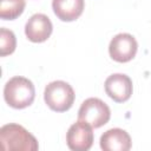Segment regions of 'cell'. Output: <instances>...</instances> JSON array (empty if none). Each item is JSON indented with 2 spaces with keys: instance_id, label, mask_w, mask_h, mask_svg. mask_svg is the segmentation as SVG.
Returning <instances> with one entry per match:
<instances>
[{
  "instance_id": "1",
  "label": "cell",
  "mask_w": 151,
  "mask_h": 151,
  "mask_svg": "<svg viewBox=\"0 0 151 151\" xmlns=\"http://www.w3.org/2000/svg\"><path fill=\"white\" fill-rule=\"evenodd\" d=\"M0 142L5 151H37L38 140L24 126L9 123L0 129Z\"/></svg>"
},
{
  "instance_id": "2",
  "label": "cell",
  "mask_w": 151,
  "mask_h": 151,
  "mask_svg": "<svg viewBox=\"0 0 151 151\" xmlns=\"http://www.w3.org/2000/svg\"><path fill=\"white\" fill-rule=\"evenodd\" d=\"M5 101L13 109L21 110L32 105L35 98V88L33 83L20 76L11 78L4 87Z\"/></svg>"
},
{
  "instance_id": "3",
  "label": "cell",
  "mask_w": 151,
  "mask_h": 151,
  "mask_svg": "<svg viewBox=\"0 0 151 151\" xmlns=\"http://www.w3.org/2000/svg\"><path fill=\"white\" fill-rule=\"evenodd\" d=\"M74 91L72 86L63 80H55L46 85L44 91V100L46 105L55 112L68 111L74 103Z\"/></svg>"
},
{
  "instance_id": "4",
  "label": "cell",
  "mask_w": 151,
  "mask_h": 151,
  "mask_svg": "<svg viewBox=\"0 0 151 151\" xmlns=\"http://www.w3.org/2000/svg\"><path fill=\"white\" fill-rule=\"evenodd\" d=\"M111 118V110L106 103L99 98H87L80 105L78 120L90 124L93 129L101 127Z\"/></svg>"
},
{
  "instance_id": "5",
  "label": "cell",
  "mask_w": 151,
  "mask_h": 151,
  "mask_svg": "<svg viewBox=\"0 0 151 151\" xmlns=\"http://www.w3.org/2000/svg\"><path fill=\"white\" fill-rule=\"evenodd\" d=\"M138 50L137 40L129 33H119L114 35L109 45L110 57L118 63H127L132 60Z\"/></svg>"
},
{
  "instance_id": "6",
  "label": "cell",
  "mask_w": 151,
  "mask_h": 151,
  "mask_svg": "<svg viewBox=\"0 0 151 151\" xmlns=\"http://www.w3.org/2000/svg\"><path fill=\"white\" fill-rule=\"evenodd\" d=\"M92 126L83 120L72 124L66 133L67 146L73 151H87L93 144Z\"/></svg>"
},
{
  "instance_id": "7",
  "label": "cell",
  "mask_w": 151,
  "mask_h": 151,
  "mask_svg": "<svg viewBox=\"0 0 151 151\" xmlns=\"http://www.w3.org/2000/svg\"><path fill=\"white\" fill-rule=\"evenodd\" d=\"M106 94L116 103H125L132 94V80L124 73H114L106 78L105 84Z\"/></svg>"
},
{
  "instance_id": "8",
  "label": "cell",
  "mask_w": 151,
  "mask_h": 151,
  "mask_svg": "<svg viewBox=\"0 0 151 151\" xmlns=\"http://www.w3.org/2000/svg\"><path fill=\"white\" fill-rule=\"evenodd\" d=\"M53 31V25L50 18L42 13L33 14L25 25V34L32 42L46 41Z\"/></svg>"
},
{
  "instance_id": "9",
  "label": "cell",
  "mask_w": 151,
  "mask_h": 151,
  "mask_svg": "<svg viewBox=\"0 0 151 151\" xmlns=\"http://www.w3.org/2000/svg\"><path fill=\"white\" fill-rule=\"evenodd\" d=\"M99 143L104 151H129L132 145L130 134L119 127L105 131L101 134Z\"/></svg>"
},
{
  "instance_id": "10",
  "label": "cell",
  "mask_w": 151,
  "mask_h": 151,
  "mask_svg": "<svg viewBox=\"0 0 151 151\" xmlns=\"http://www.w3.org/2000/svg\"><path fill=\"white\" fill-rule=\"evenodd\" d=\"M84 0H52V9L61 21H74L84 11Z\"/></svg>"
},
{
  "instance_id": "11",
  "label": "cell",
  "mask_w": 151,
  "mask_h": 151,
  "mask_svg": "<svg viewBox=\"0 0 151 151\" xmlns=\"http://www.w3.org/2000/svg\"><path fill=\"white\" fill-rule=\"evenodd\" d=\"M25 6V0H1L0 18L2 20H14L22 14Z\"/></svg>"
},
{
  "instance_id": "12",
  "label": "cell",
  "mask_w": 151,
  "mask_h": 151,
  "mask_svg": "<svg viewBox=\"0 0 151 151\" xmlns=\"http://www.w3.org/2000/svg\"><path fill=\"white\" fill-rule=\"evenodd\" d=\"M17 47V39L11 29L5 27L0 28V55L6 57L12 54Z\"/></svg>"
}]
</instances>
